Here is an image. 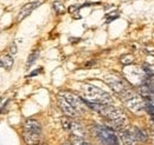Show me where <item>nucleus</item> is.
I'll list each match as a JSON object with an SVG mask.
<instances>
[{
	"label": "nucleus",
	"mask_w": 154,
	"mask_h": 145,
	"mask_svg": "<svg viewBox=\"0 0 154 145\" xmlns=\"http://www.w3.org/2000/svg\"><path fill=\"white\" fill-rule=\"evenodd\" d=\"M85 104L90 109L100 113L102 117L107 118L112 123V125H114L113 127L117 129L119 131L125 129L126 124H127V119H126L125 113L120 109L113 106L112 104H94V103H87V102H85Z\"/></svg>",
	"instance_id": "nucleus-1"
},
{
	"label": "nucleus",
	"mask_w": 154,
	"mask_h": 145,
	"mask_svg": "<svg viewBox=\"0 0 154 145\" xmlns=\"http://www.w3.org/2000/svg\"><path fill=\"white\" fill-rule=\"evenodd\" d=\"M82 99L87 103H94V104H112L113 103V97L106 92L101 90L94 85L90 84H83L79 87Z\"/></svg>",
	"instance_id": "nucleus-2"
},
{
	"label": "nucleus",
	"mask_w": 154,
	"mask_h": 145,
	"mask_svg": "<svg viewBox=\"0 0 154 145\" xmlns=\"http://www.w3.org/2000/svg\"><path fill=\"white\" fill-rule=\"evenodd\" d=\"M23 138L27 145H39L42 138V125L37 119L27 118L24 122Z\"/></svg>",
	"instance_id": "nucleus-3"
},
{
	"label": "nucleus",
	"mask_w": 154,
	"mask_h": 145,
	"mask_svg": "<svg viewBox=\"0 0 154 145\" xmlns=\"http://www.w3.org/2000/svg\"><path fill=\"white\" fill-rule=\"evenodd\" d=\"M94 135L101 145H120L119 137L112 127L96 125L94 127Z\"/></svg>",
	"instance_id": "nucleus-4"
},
{
	"label": "nucleus",
	"mask_w": 154,
	"mask_h": 145,
	"mask_svg": "<svg viewBox=\"0 0 154 145\" xmlns=\"http://www.w3.org/2000/svg\"><path fill=\"white\" fill-rule=\"evenodd\" d=\"M120 97H121L122 102L125 103V105L135 113L141 112L142 110H145V99H142L132 89H129L126 92H123L122 94H120Z\"/></svg>",
	"instance_id": "nucleus-5"
},
{
	"label": "nucleus",
	"mask_w": 154,
	"mask_h": 145,
	"mask_svg": "<svg viewBox=\"0 0 154 145\" xmlns=\"http://www.w3.org/2000/svg\"><path fill=\"white\" fill-rule=\"evenodd\" d=\"M58 96H60L62 98H64L74 109L78 111L81 114L85 111L87 109V104H85V102L82 99V98H79V97H77L76 94H74V93H71V92H68V91H60L59 92V94Z\"/></svg>",
	"instance_id": "nucleus-6"
},
{
	"label": "nucleus",
	"mask_w": 154,
	"mask_h": 145,
	"mask_svg": "<svg viewBox=\"0 0 154 145\" xmlns=\"http://www.w3.org/2000/svg\"><path fill=\"white\" fill-rule=\"evenodd\" d=\"M62 125L66 131H69L71 133V136H75V137H78V138H83V139L85 138L87 133H85L83 126L81 124H78L77 122L72 120L71 118H66V117L62 118Z\"/></svg>",
	"instance_id": "nucleus-7"
},
{
	"label": "nucleus",
	"mask_w": 154,
	"mask_h": 145,
	"mask_svg": "<svg viewBox=\"0 0 154 145\" xmlns=\"http://www.w3.org/2000/svg\"><path fill=\"white\" fill-rule=\"evenodd\" d=\"M106 83H107L113 90L115 91L117 94H122L123 92L129 90L128 84H127L123 79H121V78H119V77H116V75H108V77L106 78Z\"/></svg>",
	"instance_id": "nucleus-8"
},
{
	"label": "nucleus",
	"mask_w": 154,
	"mask_h": 145,
	"mask_svg": "<svg viewBox=\"0 0 154 145\" xmlns=\"http://www.w3.org/2000/svg\"><path fill=\"white\" fill-rule=\"evenodd\" d=\"M40 1H32V2H27V4H25L23 7H21V10L19 11V13H18V17H17V21L20 22L21 20H24V19L26 18V17H29L37 7L40 6Z\"/></svg>",
	"instance_id": "nucleus-9"
},
{
	"label": "nucleus",
	"mask_w": 154,
	"mask_h": 145,
	"mask_svg": "<svg viewBox=\"0 0 154 145\" xmlns=\"http://www.w3.org/2000/svg\"><path fill=\"white\" fill-rule=\"evenodd\" d=\"M58 105H59L60 110H62L69 118H78V117L81 116V113L74 109V108H72L64 98H62L60 96H58Z\"/></svg>",
	"instance_id": "nucleus-10"
},
{
	"label": "nucleus",
	"mask_w": 154,
	"mask_h": 145,
	"mask_svg": "<svg viewBox=\"0 0 154 145\" xmlns=\"http://www.w3.org/2000/svg\"><path fill=\"white\" fill-rule=\"evenodd\" d=\"M119 142L120 145H136V141L132 136L131 131L128 129H123L119 131Z\"/></svg>",
	"instance_id": "nucleus-11"
},
{
	"label": "nucleus",
	"mask_w": 154,
	"mask_h": 145,
	"mask_svg": "<svg viewBox=\"0 0 154 145\" xmlns=\"http://www.w3.org/2000/svg\"><path fill=\"white\" fill-rule=\"evenodd\" d=\"M128 130L131 131L132 136L134 137V139L136 142H145V141H147V135L142 130H140L139 127L133 126L132 129H128Z\"/></svg>",
	"instance_id": "nucleus-12"
},
{
	"label": "nucleus",
	"mask_w": 154,
	"mask_h": 145,
	"mask_svg": "<svg viewBox=\"0 0 154 145\" xmlns=\"http://www.w3.org/2000/svg\"><path fill=\"white\" fill-rule=\"evenodd\" d=\"M0 66L6 69V70H11L13 66V58L11 55H0Z\"/></svg>",
	"instance_id": "nucleus-13"
},
{
	"label": "nucleus",
	"mask_w": 154,
	"mask_h": 145,
	"mask_svg": "<svg viewBox=\"0 0 154 145\" xmlns=\"http://www.w3.org/2000/svg\"><path fill=\"white\" fill-rule=\"evenodd\" d=\"M70 142H71V145H90L85 139L78 138V137H75V136H71Z\"/></svg>",
	"instance_id": "nucleus-14"
},
{
	"label": "nucleus",
	"mask_w": 154,
	"mask_h": 145,
	"mask_svg": "<svg viewBox=\"0 0 154 145\" xmlns=\"http://www.w3.org/2000/svg\"><path fill=\"white\" fill-rule=\"evenodd\" d=\"M38 55H39V51L38 50H35L31 55H29V58H27V63H26V65L27 66H31L36 60H37V58H38Z\"/></svg>",
	"instance_id": "nucleus-15"
},
{
	"label": "nucleus",
	"mask_w": 154,
	"mask_h": 145,
	"mask_svg": "<svg viewBox=\"0 0 154 145\" xmlns=\"http://www.w3.org/2000/svg\"><path fill=\"white\" fill-rule=\"evenodd\" d=\"M54 10L57 12L58 14H63L65 12V7H64L63 2H60V1H55L54 2Z\"/></svg>",
	"instance_id": "nucleus-16"
},
{
	"label": "nucleus",
	"mask_w": 154,
	"mask_h": 145,
	"mask_svg": "<svg viewBox=\"0 0 154 145\" xmlns=\"http://www.w3.org/2000/svg\"><path fill=\"white\" fill-rule=\"evenodd\" d=\"M120 60H121V63H122L123 65H129V64L133 63L134 58H133V55H125L120 58Z\"/></svg>",
	"instance_id": "nucleus-17"
},
{
	"label": "nucleus",
	"mask_w": 154,
	"mask_h": 145,
	"mask_svg": "<svg viewBox=\"0 0 154 145\" xmlns=\"http://www.w3.org/2000/svg\"><path fill=\"white\" fill-rule=\"evenodd\" d=\"M145 71L148 73V75H154V66H145Z\"/></svg>",
	"instance_id": "nucleus-18"
},
{
	"label": "nucleus",
	"mask_w": 154,
	"mask_h": 145,
	"mask_svg": "<svg viewBox=\"0 0 154 145\" xmlns=\"http://www.w3.org/2000/svg\"><path fill=\"white\" fill-rule=\"evenodd\" d=\"M69 12L75 16V13H78V7L77 6H70L69 7Z\"/></svg>",
	"instance_id": "nucleus-19"
},
{
	"label": "nucleus",
	"mask_w": 154,
	"mask_h": 145,
	"mask_svg": "<svg viewBox=\"0 0 154 145\" xmlns=\"http://www.w3.org/2000/svg\"><path fill=\"white\" fill-rule=\"evenodd\" d=\"M16 53H17V47H16L14 44H12V46H11V55H16Z\"/></svg>",
	"instance_id": "nucleus-20"
},
{
	"label": "nucleus",
	"mask_w": 154,
	"mask_h": 145,
	"mask_svg": "<svg viewBox=\"0 0 154 145\" xmlns=\"http://www.w3.org/2000/svg\"><path fill=\"white\" fill-rule=\"evenodd\" d=\"M39 72H42V69H39V71H36V72H32L29 77H33V75H36V74H38Z\"/></svg>",
	"instance_id": "nucleus-21"
},
{
	"label": "nucleus",
	"mask_w": 154,
	"mask_h": 145,
	"mask_svg": "<svg viewBox=\"0 0 154 145\" xmlns=\"http://www.w3.org/2000/svg\"><path fill=\"white\" fill-rule=\"evenodd\" d=\"M64 145H69V144H64Z\"/></svg>",
	"instance_id": "nucleus-22"
},
{
	"label": "nucleus",
	"mask_w": 154,
	"mask_h": 145,
	"mask_svg": "<svg viewBox=\"0 0 154 145\" xmlns=\"http://www.w3.org/2000/svg\"><path fill=\"white\" fill-rule=\"evenodd\" d=\"M39 145H40V144H39Z\"/></svg>",
	"instance_id": "nucleus-23"
}]
</instances>
